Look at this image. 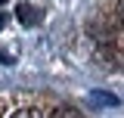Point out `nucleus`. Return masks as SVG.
Returning a JSON list of instances; mask_svg holds the SVG:
<instances>
[{
  "mask_svg": "<svg viewBox=\"0 0 124 118\" xmlns=\"http://www.w3.org/2000/svg\"><path fill=\"white\" fill-rule=\"evenodd\" d=\"M16 19L22 22V25H37L40 19H44V13L34 6V3H28V0H22L19 3V9H16Z\"/></svg>",
  "mask_w": 124,
  "mask_h": 118,
  "instance_id": "f257e3e1",
  "label": "nucleus"
},
{
  "mask_svg": "<svg viewBox=\"0 0 124 118\" xmlns=\"http://www.w3.org/2000/svg\"><path fill=\"white\" fill-rule=\"evenodd\" d=\"M115 25H118V28H124V0L118 3V13H115Z\"/></svg>",
  "mask_w": 124,
  "mask_h": 118,
  "instance_id": "39448f33",
  "label": "nucleus"
},
{
  "mask_svg": "<svg viewBox=\"0 0 124 118\" xmlns=\"http://www.w3.org/2000/svg\"><path fill=\"white\" fill-rule=\"evenodd\" d=\"M53 118H84L78 109H71V106H59L56 112H53Z\"/></svg>",
  "mask_w": 124,
  "mask_h": 118,
  "instance_id": "20e7f679",
  "label": "nucleus"
},
{
  "mask_svg": "<svg viewBox=\"0 0 124 118\" xmlns=\"http://www.w3.org/2000/svg\"><path fill=\"white\" fill-rule=\"evenodd\" d=\"M0 3H6V0H0Z\"/></svg>",
  "mask_w": 124,
  "mask_h": 118,
  "instance_id": "423d86ee",
  "label": "nucleus"
},
{
  "mask_svg": "<svg viewBox=\"0 0 124 118\" xmlns=\"http://www.w3.org/2000/svg\"><path fill=\"white\" fill-rule=\"evenodd\" d=\"M9 118H46L40 109H34V106H22V109H16Z\"/></svg>",
  "mask_w": 124,
  "mask_h": 118,
  "instance_id": "f03ea898",
  "label": "nucleus"
},
{
  "mask_svg": "<svg viewBox=\"0 0 124 118\" xmlns=\"http://www.w3.org/2000/svg\"><path fill=\"white\" fill-rule=\"evenodd\" d=\"M93 100L99 106H118V96H112V93H106V90H93Z\"/></svg>",
  "mask_w": 124,
  "mask_h": 118,
  "instance_id": "7ed1b4c3",
  "label": "nucleus"
}]
</instances>
